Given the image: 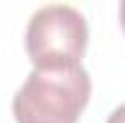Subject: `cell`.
<instances>
[{
    "label": "cell",
    "mask_w": 125,
    "mask_h": 123,
    "mask_svg": "<svg viewBox=\"0 0 125 123\" xmlns=\"http://www.w3.org/2000/svg\"><path fill=\"white\" fill-rule=\"evenodd\" d=\"M106 123H125V104H120V106H115V109H113Z\"/></svg>",
    "instance_id": "cell-3"
},
{
    "label": "cell",
    "mask_w": 125,
    "mask_h": 123,
    "mask_svg": "<svg viewBox=\"0 0 125 123\" xmlns=\"http://www.w3.org/2000/svg\"><path fill=\"white\" fill-rule=\"evenodd\" d=\"M87 19L75 5L51 2L31 15L24 34L27 56L39 70H65L82 65L87 51Z\"/></svg>",
    "instance_id": "cell-2"
},
{
    "label": "cell",
    "mask_w": 125,
    "mask_h": 123,
    "mask_svg": "<svg viewBox=\"0 0 125 123\" xmlns=\"http://www.w3.org/2000/svg\"><path fill=\"white\" fill-rule=\"evenodd\" d=\"M118 15H120V27H123V31H125V0L120 2V7H118Z\"/></svg>",
    "instance_id": "cell-4"
},
{
    "label": "cell",
    "mask_w": 125,
    "mask_h": 123,
    "mask_svg": "<svg viewBox=\"0 0 125 123\" xmlns=\"http://www.w3.org/2000/svg\"><path fill=\"white\" fill-rule=\"evenodd\" d=\"M92 97V77L77 68H34L12 97L17 123H77Z\"/></svg>",
    "instance_id": "cell-1"
}]
</instances>
